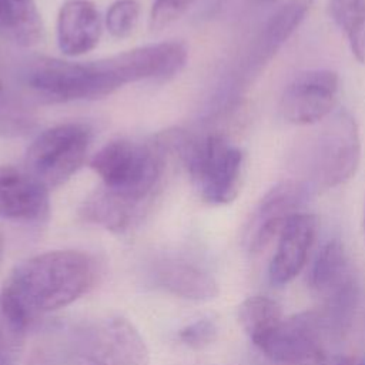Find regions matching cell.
I'll return each instance as SVG.
<instances>
[{
	"label": "cell",
	"instance_id": "1",
	"mask_svg": "<svg viewBox=\"0 0 365 365\" xmlns=\"http://www.w3.org/2000/svg\"><path fill=\"white\" fill-rule=\"evenodd\" d=\"M185 61L184 44L161 41L87 63L37 57L26 64L23 80L48 101L97 100L130 83L173 77Z\"/></svg>",
	"mask_w": 365,
	"mask_h": 365
},
{
	"label": "cell",
	"instance_id": "2",
	"mask_svg": "<svg viewBox=\"0 0 365 365\" xmlns=\"http://www.w3.org/2000/svg\"><path fill=\"white\" fill-rule=\"evenodd\" d=\"M101 187L83 204L86 221L114 232L128 230L153 201L164 173L160 147L131 140H114L90 161Z\"/></svg>",
	"mask_w": 365,
	"mask_h": 365
},
{
	"label": "cell",
	"instance_id": "3",
	"mask_svg": "<svg viewBox=\"0 0 365 365\" xmlns=\"http://www.w3.org/2000/svg\"><path fill=\"white\" fill-rule=\"evenodd\" d=\"M97 277L91 255L58 250L34 255L10 272L0 291V309L14 331L38 315L63 308L88 292Z\"/></svg>",
	"mask_w": 365,
	"mask_h": 365
},
{
	"label": "cell",
	"instance_id": "4",
	"mask_svg": "<svg viewBox=\"0 0 365 365\" xmlns=\"http://www.w3.org/2000/svg\"><path fill=\"white\" fill-rule=\"evenodd\" d=\"M361 161V135L355 117L339 108L325 118L321 128L308 138L299 155L304 175L298 177L315 191L349 181Z\"/></svg>",
	"mask_w": 365,
	"mask_h": 365
},
{
	"label": "cell",
	"instance_id": "5",
	"mask_svg": "<svg viewBox=\"0 0 365 365\" xmlns=\"http://www.w3.org/2000/svg\"><path fill=\"white\" fill-rule=\"evenodd\" d=\"M308 285L322 301L319 314L329 332L342 335L355 315L359 284L339 240H329L319 248L308 271Z\"/></svg>",
	"mask_w": 365,
	"mask_h": 365
},
{
	"label": "cell",
	"instance_id": "6",
	"mask_svg": "<svg viewBox=\"0 0 365 365\" xmlns=\"http://www.w3.org/2000/svg\"><path fill=\"white\" fill-rule=\"evenodd\" d=\"M182 158L202 200L224 205L237 198L244 168V154L237 145L217 134L205 135L184 143Z\"/></svg>",
	"mask_w": 365,
	"mask_h": 365
},
{
	"label": "cell",
	"instance_id": "7",
	"mask_svg": "<svg viewBox=\"0 0 365 365\" xmlns=\"http://www.w3.org/2000/svg\"><path fill=\"white\" fill-rule=\"evenodd\" d=\"M74 365H150L138 329L125 318H103L78 327L70 341Z\"/></svg>",
	"mask_w": 365,
	"mask_h": 365
},
{
	"label": "cell",
	"instance_id": "8",
	"mask_svg": "<svg viewBox=\"0 0 365 365\" xmlns=\"http://www.w3.org/2000/svg\"><path fill=\"white\" fill-rule=\"evenodd\" d=\"M91 130L83 123H64L40 133L26 153V171L47 188L66 182L83 165Z\"/></svg>",
	"mask_w": 365,
	"mask_h": 365
},
{
	"label": "cell",
	"instance_id": "9",
	"mask_svg": "<svg viewBox=\"0 0 365 365\" xmlns=\"http://www.w3.org/2000/svg\"><path fill=\"white\" fill-rule=\"evenodd\" d=\"M327 335L319 311H304L284 318L259 351L275 365H324Z\"/></svg>",
	"mask_w": 365,
	"mask_h": 365
},
{
	"label": "cell",
	"instance_id": "10",
	"mask_svg": "<svg viewBox=\"0 0 365 365\" xmlns=\"http://www.w3.org/2000/svg\"><path fill=\"white\" fill-rule=\"evenodd\" d=\"M317 191L301 178H287L271 187L257 204L244 234V244L252 254L264 251L278 237L289 217L302 212Z\"/></svg>",
	"mask_w": 365,
	"mask_h": 365
},
{
	"label": "cell",
	"instance_id": "11",
	"mask_svg": "<svg viewBox=\"0 0 365 365\" xmlns=\"http://www.w3.org/2000/svg\"><path fill=\"white\" fill-rule=\"evenodd\" d=\"M339 93V76L334 70L315 68L299 73L279 98L282 118L295 125L317 124L334 113Z\"/></svg>",
	"mask_w": 365,
	"mask_h": 365
},
{
	"label": "cell",
	"instance_id": "12",
	"mask_svg": "<svg viewBox=\"0 0 365 365\" xmlns=\"http://www.w3.org/2000/svg\"><path fill=\"white\" fill-rule=\"evenodd\" d=\"M318 218L311 212H298L288 218L278 234L275 252L268 267L271 284H289L305 267L318 234Z\"/></svg>",
	"mask_w": 365,
	"mask_h": 365
},
{
	"label": "cell",
	"instance_id": "13",
	"mask_svg": "<svg viewBox=\"0 0 365 365\" xmlns=\"http://www.w3.org/2000/svg\"><path fill=\"white\" fill-rule=\"evenodd\" d=\"M50 211L48 188L29 171L0 165V217L19 222H40Z\"/></svg>",
	"mask_w": 365,
	"mask_h": 365
},
{
	"label": "cell",
	"instance_id": "14",
	"mask_svg": "<svg viewBox=\"0 0 365 365\" xmlns=\"http://www.w3.org/2000/svg\"><path fill=\"white\" fill-rule=\"evenodd\" d=\"M101 36V19L88 0H67L57 16V43L66 56L76 57L93 50Z\"/></svg>",
	"mask_w": 365,
	"mask_h": 365
},
{
	"label": "cell",
	"instance_id": "15",
	"mask_svg": "<svg viewBox=\"0 0 365 365\" xmlns=\"http://www.w3.org/2000/svg\"><path fill=\"white\" fill-rule=\"evenodd\" d=\"M155 281L165 291L192 301L214 299L220 289L215 278L190 262H165L155 271Z\"/></svg>",
	"mask_w": 365,
	"mask_h": 365
},
{
	"label": "cell",
	"instance_id": "16",
	"mask_svg": "<svg viewBox=\"0 0 365 365\" xmlns=\"http://www.w3.org/2000/svg\"><path fill=\"white\" fill-rule=\"evenodd\" d=\"M314 0H287L265 23L258 40V63L264 64L275 56L284 43L304 21Z\"/></svg>",
	"mask_w": 365,
	"mask_h": 365
},
{
	"label": "cell",
	"instance_id": "17",
	"mask_svg": "<svg viewBox=\"0 0 365 365\" xmlns=\"http://www.w3.org/2000/svg\"><path fill=\"white\" fill-rule=\"evenodd\" d=\"M0 37L30 47L43 37V23L34 0H0Z\"/></svg>",
	"mask_w": 365,
	"mask_h": 365
},
{
	"label": "cell",
	"instance_id": "18",
	"mask_svg": "<svg viewBox=\"0 0 365 365\" xmlns=\"http://www.w3.org/2000/svg\"><path fill=\"white\" fill-rule=\"evenodd\" d=\"M284 319L279 304L265 295L245 298L238 307V321L250 341L261 349Z\"/></svg>",
	"mask_w": 365,
	"mask_h": 365
},
{
	"label": "cell",
	"instance_id": "19",
	"mask_svg": "<svg viewBox=\"0 0 365 365\" xmlns=\"http://www.w3.org/2000/svg\"><path fill=\"white\" fill-rule=\"evenodd\" d=\"M328 10L345 33L352 56L365 64V0H329Z\"/></svg>",
	"mask_w": 365,
	"mask_h": 365
},
{
	"label": "cell",
	"instance_id": "20",
	"mask_svg": "<svg viewBox=\"0 0 365 365\" xmlns=\"http://www.w3.org/2000/svg\"><path fill=\"white\" fill-rule=\"evenodd\" d=\"M140 16V4L135 0H117L106 14V27L117 38L127 37L135 29Z\"/></svg>",
	"mask_w": 365,
	"mask_h": 365
},
{
	"label": "cell",
	"instance_id": "21",
	"mask_svg": "<svg viewBox=\"0 0 365 365\" xmlns=\"http://www.w3.org/2000/svg\"><path fill=\"white\" fill-rule=\"evenodd\" d=\"M197 0H154L150 13V27L161 30L178 20Z\"/></svg>",
	"mask_w": 365,
	"mask_h": 365
},
{
	"label": "cell",
	"instance_id": "22",
	"mask_svg": "<svg viewBox=\"0 0 365 365\" xmlns=\"http://www.w3.org/2000/svg\"><path fill=\"white\" fill-rule=\"evenodd\" d=\"M218 335L217 324L210 318H201L188 324L178 332L181 342L192 349H201L215 341Z\"/></svg>",
	"mask_w": 365,
	"mask_h": 365
},
{
	"label": "cell",
	"instance_id": "23",
	"mask_svg": "<svg viewBox=\"0 0 365 365\" xmlns=\"http://www.w3.org/2000/svg\"><path fill=\"white\" fill-rule=\"evenodd\" d=\"M19 108L13 106L6 94L4 84L0 78V133H19L24 128V118Z\"/></svg>",
	"mask_w": 365,
	"mask_h": 365
},
{
	"label": "cell",
	"instance_id": "24",
	"mask_svg": "<svg viewBox=\"0 0 365 365\" xmlns=\"http://www.w3.org/2000/svg\"><path fill=\"white\" fill-rule=\"evenodd\" d=\"M26 365H60L56 354H53L48 348L38 345L31 349L27 356Z\"/></svg>",
	"mask_w": 365,
	"mask_h": 365
},
{
	"label": "cell",
	"instance_id": "25",
	"mask_svg": "<svg viewBox=\"0 0 365 365\" xmlns=\"http://www.w3.org/2000/svg\"><path fill=\"white\" fill-rule=\"evenodd\" d=\"M324 365H355L349 356L345 355H335L329 359H325Z\"/></svg>",
	"mask_w": 365,
	"mask_h": 365
},
{
	"label": "cell",
	"instance_id": "26",
	"mask_svg": "<svg viewBox=\"0 0 365 365\" xmlns=\"http://www.w3.org/2000/svg\"><path fill=\"white\" fill-rule=\"evenodd\" d=\"M3 248H4V238H3V234L0 231V259H1V255H3Z\"/></svg>",
	"mask_w": 365,
	"mask_h": 365
},
{
	"label": "cell",
	"instance_id": "27",
	"mask_svg": "<svg viewBox=\"0 0 365 365\" xmlns=\"http://www.w3.org/2000/svg\"><path fill=\"white\" fill-rule=\"evenodd\" d=\"M362 230H364V238H365V208H364V218H362Z\"/></svg>",
	"mask_w": 365,
	"mask_h": 365
},
{
	"label": "cell",
	"instance_id": "28",
	"mask_svg": "<svg viewBox=\"0 0 365 365\" xmlns=\"http://www.w3.org/2000/svg\"><path fill=\"white\" fill-rule=\"evenodd\" d=\"M359 365H365V358L361 361V364H359Z\"/></svg>",
	"mask_w": 365,
	"mask_h": 365
},
{
	"label": "cell",
	"instance_id": "29",
	"mask_svg": "<svg viewBox=\"0 0 365 365\" xmlns=\"http://www.w3.org/2000/svg\"><path fill=\"white\" fill-rule=\"evenodd\" d=\"M267 1H277V0H267Z\"/></svg>",
	"mask_w": 365,
	"mask_h": 365
},
{
	"label": "cell",
	"instance_id": "30",
	"mask_svg": "<svg viewBox=\"0 0 365 365\" xmlns=\"http://www.w3.org/2000/svg\"><path fill=\"white\" fill-rule=\"evenodd\" d=\"M0 365H3V362H1V361H0Z\"/></svg>",
	"mask_w": 365,
	"mask_h": 365
}]
</instances>
